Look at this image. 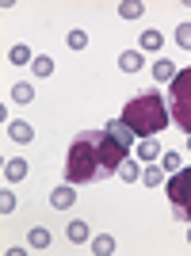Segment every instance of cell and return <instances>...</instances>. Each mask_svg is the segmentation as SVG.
Segmentation results:
<instances>
[{"label":"cell","instance_id":"1","mask_svg":"<svg viewBox=\"0 0 191 256\" xmlns=\"http://www.w3.org/2000/svg\"><path fill=\"white\" fill-rule=\"evenodd\" d=\"M168 104H164V96L160 92H138L134 100H126V107H122V122H126L130 130H134V138H153V134H160V130L168 126Z\"/></svg>","mask_w":191,"mask_h":256},{"label":"cell","instance_id":"2","mask_svg":"<svg viewBox=\"0 0 191 256\" xmlns=\"http://www.w3.org/2000/svg\"><path fill=\"white\" fill-rule=\"evenodd\" d=\"M100 138L104 130H84L65 153V180L69 184H92L100 176Z\"/></svg>","mask_w":191,"mask_h":256},{"label":"cell","instance_id":"3","mask_svg":"<svg viewBox=\"0 0 191 256\" xmlns=\"http://www.w3.org/2000/svg\"><path fill=\"white\" fill-rule=\"evenodd\" d=\"M164 195H168V203H172V214L191 226V168L172 172L168 180H164Z\"/></svg>","mask_w":191,"mask_h":256},{"label":"cell","instance_id":"4","mask_svg":"<svg viewBox=\"0 0 191 256\" xmlns=\"http://www.w3.org/2000/svg\"><path fill=\"white\" fill-rule=\"evenodd\" d=\"M172 118L180 122V130L191 134V69H180L172 80Z\"/></svg>","mask_w":191,"mask_h":256},{"label":"cell","instance_id":"5","mask_svg":"<svg viewBox=\"0 0 191 256\" xmlns=\"http://www.w3.org/2000/svg\"><path fill=\"white\" fill-rule=\"evenodd\" d=\"M126 146H118L111 134L104 130V138H100V176H118V164L126 160Z\"/></svg>","mask_w":191,"mask_h":256},{"label":"cell","instance_id":"6","mask_svg":"<svg viewBox=\"0 0 191 256\" xmlns=\"http://www.w3.org/2000/svg\"><path fill=\"white\" fill-rule=\"evenodd\" d=\"M73 203H76V192H73V184H69V180L50 192V206H54V210H69Z\"/></svg>","mask_w":191,"mask_h":256},{"label":"cell","instance_id":"7","mask_svg":"<svg viewBox=\"0 0 191 256\" xmlns=\"http://www.w3.org/2000/svg\"><path fill=\"white\" fill-rule=\"evenodd\" d=\"M149 73H153V80H157V84H172V80H176V73H180V69H176V65H172L168 58H157V62L149 65Z\"/></svg>","mask_w":191,"mask_h":256},{"label":"cell","instance_id":"8","mask_svg":"<svg viewBox=\"0 0 191 256\" xmlns=\"http://www.w3.org/2000/svg\"><path fill=\"white\" fill-rule=\"evenodd\" d=\"M27 172H31V164H27L23 157H8V160H4V180H8V184L27 180Z\"/></svg>","mask_w":191,"mask_h":256},{"label":"cell","instance_id":"9","mask_svg":"<svg viewBox=\"0 0 191 256\" xmlns=\"http://www.w3.org/2000/svg\"><path fill=\"white\" fill-rule=\"evenodd\" d=\"M104 130H107V134H111V138L118 142V146H126V150H130V142H134V130H130L126 122H122V118H111V122H107Z\"/></svg>","mask_w":191,"mask_h":256},{"label":"cell","instance_id":"10","mask_svg":"<svg viewBox=\"0 0 191 256\" xmlns=\"http://www.w3.org/2000/svg\"><path fill=\"white\" fill-rule=\"evenodd\" d=\"M8 138H12V142H20V146H27V142L34 138L31 122H23V118H16V122H8Z\"/></svg>","mask_w":191,"mask_h":256},{"label":"cell","instance_id":"11","mask_svg":"<svg viewBox=\"0 0 191 256\" xmlns=\"http://www.w3.org/2000/svg\"><path fill=\"white\" fill-rule=\"evenodd\" d=\"M118 69H122V73H138L142 69V50H122L118 54Z\"/></svg>","mask_w":191,"mask_h":256},{"label":"cell","instance_id":"12","mask_svg":"<svg viewBox=\"0 0 191 256\" xmlns=\"http://www.w3.org/2000/svg\"><path fill=\"white\" fill-rule=\"evenodd\" d=\"M8 62H12V65H31V62H34L31 46H23V42H20V46H12V50H8Z\"/></svg>","mask_w":191,"mask_h":256},{"label":"cell","instance_id":"13","mask_svg":"<svg viewBox=\"0 0 191 256\" xmlns=\"http://www.w3.org/2000/svg\"><path fill=\"white\" fill-rule=\"evenodd\" d=\"M142 12H146L142 0H122V4H118V16H122V20H142Z\"/></svg>","mask_w":191,"mask_h":256},{"label":"cell","instance_id":"14","mask_svg":"<svg viewBox=\"0 0 191 256\" xmlns=\"http://www.w3.org/2000/svg\"><path fill=\"white\" fill-rule=\"evenodd\" d=\"M134 153H138V157L142 160H157V142H153V138H138V146H134Z\"/></svg>","mask_w":191,"mask_h":256},{"label":"cell","instance_id":"15","mask_svg":"<svg viewBox=\"0 0 191 256\" xmlns=\"http://www.w3.org/2000/svg\"><path fill=\"white\" fill-rule=\"evenodd\" d=\"M31 100H34V88L27 84V80L12 84V104H31Z\"/></svg>","mask_w":191,"mask_h":256},{"label":"cell","instance_id":"16","mask_svg":"<svg viewBox=\"0 0 191 256\" xmlns=\"http://www.w3.org/2000/svg\"><path fill=\"white\" fill-rule=\"evenodd\" d=\"M27 245H31V248H50V230L34 226L31 234H27Z\"/></svg>","mask_w":191,"mask_h":256},{"label":"cell","instance_id":"17","mask_svg":"<svg viewBox=\"0 0 191 256\" xmlns=\"http://www.w3.org/2000/svg\"><path fill=\"white\" fill-rule=\"evenodd\" d=\"M142 184H146V188H160V184H164V168H160V164H149V168L142 172Z\"/></svg>","mask_w":191,"mask_h":256},{"label":"cell","instance_id":"18","mask_svg":"<svg viewBox=\"0 0 191 256\" xmlns=\"http://www.w3.org/2000/svg\"><path fill=\"white\" fill-rule=\"evenodd\" d=\"M69 241H73V245H84V241H92V234H88V222H69Z\"/></svg>","mask_w":191,"mask_h":256},{"label":"cell","instance_id":"19","mask_svg":"<svg viewBox=\"0 0 191 256\" xmlns=\"http://www.w3.org/2000/svg\"><path fill=\"white\" fill-rule=\"evenodd\" d=\"M92 252H100V256H111V252H115V237H111V234H100V237H92Z\"/></svg>","mask_w":191,"mask_h":256},{"label":"cell","instance_id":"20","mask_svg":"<svg viewBox=\"0 0 191 256\" xmlns=\"http://www.w3.org/2000/svg\"><path fill=\"white\" fill-rule=\"evenodd\" d=\"M31 73H34V76H50V73H54V62L46 58V54H38V58L31 62Z\"/></svg>","mask_w":191,"mask_h":256},{"label":"cell","instance_id":"21","mask_svg":"<svg viewBox=\"0 0 191 256\" xmlns=\"http://www.w3.org/2000/svg\"><path fill=\"white\" fill-rule=\"evenodd\" d=\"M118 176H122L126 184H134V180H142V168L134 164V160H122V164H118Z\"/></svg>","mask_w":191,"mask_h":256},{"label":"cell","instance_id":"22","mask_svg":"<svg viewBox=\"0 0 191 256\" xmlns=\"http://www.w3.org/2000/svg\"><path fill=\"white\" fill-rule=\"evenodd\" d=\"M160 42H164V38H160V31H153V27H149V31H142V50H160Z\"/></svg>","mask_w":191,"mask_h":256},{"label":"cell","instance_id":"23","mask_svg":"<svg viewBox=\"0 0 191 256\" xmlns=\"http://www.w3.org/2000/svg\"><path fill=\"white\" fill-rule=\"evenodd\" d=\"M160 168H164V172H180L184 168V157H180V153H164V157H160Z\"/></svg>","mask_w":191,"mask_h":256},{"label":"cell","instance_id":"24","mask_svg":"<svg viewBox=\"0 0 191 256\" xmlns=\"http://www.w3.org/2000/svg\"><path fill=\"white\" fill-rule=\"evenodd\" d=\"M65 42H69V50H84V46H88V34L80 31V27H73V31H69V38H65Z\"/></svg>","mask_w":191,"mask_h":256},{"label":"cell","instance_id":"25","mask_svg":"<svg viewBox=\"0 0 191 256\" xmlns=\"http://www.w3.org/2000/svg\"><path fill=\"white\" fill-rule=\"evenodd\" d=\"M176 42H180L184 50H191V23H180V27H176Z\"/></svg>","mask_w":191,"mask_h":256},{"label":"cell","instance_id":"26","mask_svg":"<svg viewBox=\"0 0 191 256\" xmlns=\"http://www.w3.org/2000/svg\"><path fill=\"white\" fill-rule=\"evenodd\" d=\"M0 210H4V214H12V210H16V195H12V192H4V195H0Z\"/></svg>","mask_w":191,"mask_h":256},{"label":"cell","instance_id":"27","mask_svg":"<svg viewBox=\"0 0 191 256\" xmlns=\"http://www.w3.org/2000/svg\"><path fill=\"white\" fill-rule=\"evenodd\" d=\"M188 153H191V134H188Z\"/></svg>","mask_w":191,"mask_h":256},{"label":"cell","instance_id":"28","mask_svg":"<svg viewBox=\"0 0 191 256\" xmlns=\"http://www.w3.org/2000/svg\"><path fill=\"white\" fill-rule=\"evenodd\" d=\"M188 241H191V226H188Z\"/></svg>","mask_w":191,"mask_h":256}]
</instances>
